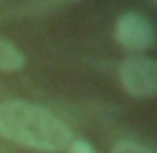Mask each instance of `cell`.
Wrapping results in <instances>:
<instances>
[{
	"instance_id": "obj_2",
	"label": "cell",
	"mask_w": 157,
	"mask_h": 153,
	"mask_svg": "<svg viewBox=\"0 0 157 153\" xmlns=\"http://www.w3.org/2000/svg\"><path fill=\"white\" fill-rule=\"evenodd\" d=\"M121 86L133 98H153L157 92V66L153 60L131 56L119 70Z\"/></svg>"
},
{
	"instance_id": "obj_3",
	"label": "cell",
	"mask_w": 157,
	"mask_h": 153,
	"mask_svg": "<svg viewBox=\"0 0 157 153\" xmlns=\"http://www.w3.org/2000/svg\"><path fill=\"white\" fill-rule=\"evenodd\" d=\"M115 38L125 50L143 52L153 46V28L145 16L127 12L115 24Z\"/></svg>"
},
{
	"instance_id": "obj_6",
	"label": "cell",
	"mask_w": 157,
	"mask_h": 153,
	"mask_svg": "<svg viewBox=\"0 0 157 153\" xmlns=\"http://www.w3.org/2000/svg\"><path fill=\"white\" fill-rule=\"evenodd\" d=\"M70 153H94V149L86 139H74L70 145Z\"/></svg>"
},
{
	"instance_id": "obj_5",
	"label": "cell",
	"mask_w": 157,
	"mask_h": 153,
	"mask_svg": "<svg viewBox=\"0 0 157 153\" xmlns=\"http://www.w3.org/2000/svg\"><path fill=\"white\" fill-rule=\"evenodd\" d=\"M113 153H153V151L143 145H137L133 141H121L113 147Z\"/></svg>"
},
{
	"instance_id": "obj_4",
	"label": "cell",
	"mask_w": 157,
	"mask_h": 153,
	"mask_svg": "<svg viewBox=\"0 0 157 153\" xmlns=\"http://www.w3.org/2000/svg\"><path fill=\"white\" fill-rule=\"evenodd\" d=\"M24 64H26V58L22 56V52L8 40L0 38V72H14V70H20Z\"/></svg>"
},
{
	"instance_id": "obj_1",
	"label": "cell",
	"mask_w": 157,
	"mask_h": 153,
	"mask_svg": "<svg viewBox=\"0 0 157 153\" xmlns=\"http://www.w3.org/2000/svg\"><path fill=\"white\" fill-rule=\"evenodd\" d=\"M0 135L46 153H60L74 141L72 129L60 117L20 100L0 103Z\"/></svg>"
}]
</instances>
